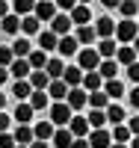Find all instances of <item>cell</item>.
Here are the masks:
<instances>
[{
	"instance_id": "cell-1",
	"label": "cell",
	"mask_w": 139,
	"mask_h": 148,
	"mask_svg": "<svg viewBox=\"0 0 139 148\" xmlns=\"http://www.w3.org/2000/svg\"><path fill=\"white\" fill-rule=\"evenodd\" d=\"M136 36H139V21L124 18V21L116 24V42H121V45H133Z\"/></svg>"
},
{
	"instance_id": "cell-2",
	"label": "cell",
	"mask_w": 139,
	"mask_h": 148,
	"mask_svg": "<svg viewBox=\"0 0 139 148\" xmlns=\"http://www.w3.org/2000/svg\"><path fill=\"white\" fill-rule=\"evenodd\" d=\"M47 119L53 121L56 127H68V121L74 119V110H71L65 101H59V104H50V110H47Z\"/></svg>"
},
{
	"instance_id": "cell-3",
	"label": "cell",
	"mask_w": 139,
	"mask_h": 148,
	"mask_svg": "<svg viewBox=\"0 0 139 148\" xmlns=\"http://www.w3.org/2000/svg\"><path fill=\"white\" fill-rule=\"evenodd\" d=\"M101 62H104V59H101V53L95 51V47H80V53H77V65H80L86 74H89V71H98Z\"/></svg>"
},
{
	"instance_id": "cell-4",
	"label": "cell",
	"mask_w": 139,
	"mask_h": 148,
	"mask_svg": "<svg viewBox=\"0 0 139 148\" xmlns=\"http://www.w3.org/2000/svg\"><path fill=\"white\" fill-rule=\"evenodd\" d=\"M83 77H86V71L80 65H65V74H62V80H65L68 89H80L83 86Z\"/></svg>"
},
{
	"instance_id": "cell-5",
	"label": "cell",
	"mask_w": 139,
	"mask_h": 148,
	"mask_svg": "<svg viewBox=\"0 0 139 148\" xmlns=\"http://www.w3.org/2000/svg\"><path fill=\"white\" fill-rule=\"evenodd\" d=\"M39 21H53L59 12H56V3L53 0H36V12H33Z\"/></svg>"
},
{
	"instance_id": "cell-6",
	"label": "cell",
	"mask_w": 139,
	"mask_h": 148,
	"mask_svg": "<svg viewBox=\"0 0 139 148\" xmlns=\"http://www.w3.org/2000/svg\"><path fill=\"white\" fill-rule=\"evenodd\" d=\"M33 133H36V139H39V142H47V139H53L56 127H53V121H50V119H39V121L33 125Z\"/></svg>"
},
{
	"instance_id": "cell-7",
	"label": "cell",
	"mask_w": 139,
	"mask_h": 148,
	"mask_svg": "<svg viewBox=\"0 0 139 148\" xmlns=\"http://www.w3.org/2000/svg\"><path fill=\"white\" fill-rule=\"evenodd\" d=\"M56 51H59V59H62V56H74V53H80V42H77V36H62Z\"/></svg>"
},
{
	"instance_id": "cell-8",
	"label": "cell",
	"mask_w": 139,
	"mask_h": 148,
	"mask_svg": "<svg viewBox=\"0 0 139 148\" xmlns=\"http://www.w3.org/2000/svg\"><path fill=\"white\" fill-rule=\"evenodd\" d=\"M71 110H83L86 104H89V92H86L83 89V86H80V89H68V101H65Z\"/></svg>"
},
{
	"instance_id": "cell-9",
	"label": "cell",
	"mask_w": 139,
	"mask_h": 148,
	"mask_svg": "<svg viewBox=\"0 0 139 148\" xmlns=\"http://www.w3.org/2000/svg\"><path fill=\"white\" fill-rule=\"evenodd\" d=\"M47 95H50V101H53V104H59V101H68V86H65V80H50V86H47Z\"/></svg>"
},
{
	"instance_id": "cell-10",
	"label": "cell",
	"mask_w": 139,
	"mask_h": 148,
	"mask_svg": "<svg viewBox=\"0 0 139 148\" xmlns=\"http://www.w3.org/2000/svg\"><path fill=\"white\" fill-rule=\"evenodd\" d=\"M89 21H92V9L86 6V3H77L71 12V24H77V27H89Z\"/></svg>"
},
{
	"instance_id": "cell-11",
	"label": "cell",
	"mask_w": 139,
	"mask_h": 148,
	"mask_svg": "<svg viewBox=\"0 0 139 148\" xmlns=\"http://www.w3.org/2000/svg\"><path fill=\"white\" fill-rule=\"evenodd\" d=\"M33 51H36V47L30 45V39H27V36H18V39L12 42V53H15V59H27Z\"/></svg>"
},
{
	"instance_id": "cell-12",
	"label": "cell",
	"mask_w": 139,
	"mask_h": 148,
	"mask_svg": "<svg viewBox=\"0 0 139 148\" xmlns=\"http://www.w3.org/2000/svg\"><path fill=\"white\" fill-rule=\"evenodd\" d=\"M68 30H71V15H65V12H59V15L50 21V33H56L59 39L62 36H68Z\"/></svg>"
},
{
	"instance_id": "cell-13",
	"label": "cell",
	"mask_w": 139,
	"mask_h": 148,
	"mask_svg": "<svg viewBox=\"0 0 139 148\" xmlns=\"http://www.w3.org/2000/svg\"><path fill=\"white\" fill-rule=\"evenodd\" d=\"M12 136H15V142H18V145H27V148H30V145L36 142V133H33V125H18V127H15V133H12Z\"/></svg>"
},
{
	"instance_id": "cell-14",
	"label": "cell",
	"mask_w": 139,
	"mask_h": 148,
	"mask_svg": "<svg viewBox=\"0 0 139 148\" xmlns=\"http://www.w3.org/2000/svg\"><path fill=\"white\" fill-rule=\"evenodd\" d=\"M95 33H98V39H112L116 36V21L112 18H98V24H95Z\"/></svg>"
},
{
	"instance_id": "cell-15",
	"label": "cell",
	"mask_w": 139,
	"mask_h": 148,
	"mask_svg": "<svg viewBox=\"0 0 139 148\" xmlns=\"http://www.w3.org/2000/svg\"><path fill=\"white\" fill-rule=\"evenodd\" d=\"M68 130L74 133V139H86V133H89V119L74 116V119L68 121Z\"/></svg>"
},
{
	"instance_id": "cell-16",
	"label": "cell",
	"mask_w": 139,
	"mask_h": 148,
	"mask_svg": "<svg viewBox=\"0 0 139 148\" xmlns=\"http://www.w3.org/2000/svg\"><path fill=\"white\" fill-rule=\"evenodd\" d=\"M9 74H12L15 80H30L33 68H30V62H27V59H15V62L9 65Z\"/></svg>"
},
{
	"instance_id": "cell-17",
	"label": "cell",
	"mask_w": 139,
	"mask_h": 148,
	"mask_svg": "<svg viewBox=\"0 0 139 148\" xmlns=\"http://www.w3.org/2000/svg\"><path fill=\"white\" fill-rule=\"evenodd\" d=\"M12 95L18 98V104H27L30 98H33V86H30V80H15V86H12Z\"/></svg>"
},
{
	"instance_id": "cell-18",
	"label": "cell",
	"mask_w": 139,
	"mask_h": 148,
	"mask_svg": "<svg viewBox=\"0 0 139 148\" xmlns=\"http://www.w3.org/2000/svg\"><path fill=\"white\" fill-rule=\"evenodd\" d=\"M136 56H139V53L133 51V45H121V47H118V53H116V62L124 65V68H130V65L136 62Z\"/></svg>"
},
{
	"instance_id": "cell-19",
	"label": "cell",
	"mask_w": 139,
	"mask_h": 148,
	"mask_svg": "<svg viewBox=\"0 0 139 148\" xmlns=\"http://www.w3.org/2000/svg\"><path fill=\"white\" fill-rule=\"evenodd\" d=\"M56 47H59V36L56 33H50V30H42L39 33V51H56Z\"/></svg>"
},
{
	"instance_id": "cell-20",
	"label": "cell",
	"mask_w": 139,
	"mask_h": 148,
	"mask_svg": "<svg viewBox=\"0 0 139 148\" xmlns=\"http://www.w3.org/2000/svg\"><path fill=\"white\" fill-rule=\"evenodd\" d=\"M95 51L101 53V59H116V53H118V45H116V39H101Z\"/></svg>"
},
{
	"instance_id": "cell-21",
	"label": "cell",
	"mask_w": 139,
	"mask_h": 148,
	"mask_svg": "<svg viewBox=\"0 0 139 148\" xmlns=\"http://www.w3.org/2000/svg\"><path fill=\"white\" fill-rule=\"evenodd\" d=\"M27 62H30V68H33V71H45V68H47V62H50V56H47L45 51H39V47H36V51L27 56Z\"/></svg>"
},
{
	"instance_id": "cell-22",
	"label": "cell",
	"mask_w": 139,
	"mask_h": 148,
	"mask_svg": "<svg viewBox=\"0 0 139 148\" xmlns=\"http://www.w3.org/2000/svg\"><path fill=\"white\" fill-rule=\"evenodd\" d=\"M89 145H92V148H110V145H112V133H110V130H92Z\"/></svg>"
},
{
	"instance_id": "cell-23",
	"label": "cell",
	"mask_w": 139,
	"mask_h": 148,
	"mask_svg": "<svg viewBox=\"0 0 139 148\" xmlns=\"http://www.w3.org/2000/svg\"><path fill=\"white\" fill-rule=\"evenodd\" d=\"M83 89L86 92H101V89H104V77H101V74L98 71H89V74H86V77H83Z\"/></svg>"
},
{
	"instance_id": "cell-24",
	"label": "cell",
	"mask_w": 139,
	"mask_h": 148,
	"mask_svg": "<svg viewBox=\"0 0 139 148\" xmlns=\"http://www.w3.org/2000/svg\"><path fill=\"white\" fill-rule=\"evenodd\" d=\"M45 74H47L50 80H62V74H65V62H62L59 56H50V62H47Z\"/></svg>"
},
{
	"instance_id": "cell-25",
	"label": "cell",
	"mask_w": 139,
	"mask_h": 148,
	"mask_svg": "<svg viewBox=\"0 0 139 148\" xmlns=\"http://www.w3.org/2000/svg\"><path fill=\"white\" fill-rule=\"evenodd\" d=\"M53 142L56 148H71V142H74V133L68 130V127H56V133H53Z\"/></svg>"
},
{
	"instance_id": "cell-26",
	"label": "cell",
	"mask_w": 139,
	"mask_h": 148,
	"mask_svg": "<svg viewBox=\"0 0 139 148\" xmlns=\"http://www.w3.org/2000/svg\"><path fill=\"white\" fill-rule=\"evenodd\" d=\"M104 113H107V121H110V125H112V127H118V125H121V121H124V119H127V116H124V110H121V107H118L116 101H112V104H110V107L104 110Z\"/></svg>"
},
{
	"instance_id": "cell-27",
	"label": "cell",
	"mask_w": 139,
	"mask_h": 148,
	"mask_svg": "<svg viewBox=\"0 0 139 148\" xmlns=\"http://www.w3.org/2000/svg\"><path fill=\"white\" fill-rule=\"evenodd\" d=\"M0 30L9 33V36H18V33H21V18L15 15V12H12V15H6L3 21H0Z\"/></svg>"
},
{
	"instance_id": "cell-28",
	"label": "cell",
	"mask_w": 139,
	"mask_h": 148,
	"mask_svg": "<svg viewBox=\"0 0 139 148\" xmlns=\"http://www.w3.org/2000/svg\"><path fill=\"white\" fill-rule=\"evenodd\" d=\"M33 113H36V110H33L30 101H27V104H18V107H15V116H12V119H15L18 125H30V121H33Z\"/></svg>"
},
{
	"instance_id": "cell-29",
	"label": "cell",
	"mask_w": 139,
	"mask_h": 148,
	"mask_svg": "<svg viewBox=\"0 0 139 148\" xmlns=\"http://www.w3.org/2000/svg\"><path fill=\"white\" fill-rule=\"evenodd\" d=\"M21 33H24V36H36V33H42V21L36 18V15L21 18Z\"/></svg>"
},
{
	"instance_id": "cell-30",
	"label": "cell",
	"mask_w": 139,
	"mask_h": 148,
	"mask_svg": "<svg viewBox=\"0 0 139 148\" xmlns=\"http://www.w3.org/2000/svg\"><path fill=\"white\" fill-rule=\"evenodd\" d=\"M30 86H33V92H47L50 77H47L45 71H33V74H30Z\"/></svg>"
},
{
	"instance_id": "cell-31",
	"label": "cell",
	"mask_w": 139,
	"mask_h": 148,
	"mask_svg": "<svg viewBox=\"0 0 139 148\" xmlns=\"http://www.w3.org/2000/svg\"><path fill=\"white\" fill-rule=\"evenodd\" d=\"M104 92H107L110 101H116V98H121V95H124V86H121V80H118V77H116V80H104Z\"/></svg>"
},
{
	"instance_id": "cell-32",
	"label": "cell",
	"mask_w": 139,
	"mask_h": 148,
	"mask_svg": "<svg viewBox=\"0 0 139 148\" xmlns=\"http://www.w3.org/2000/svg\"><path fill=\"white\" fill-rule=\"evenodd\" d=\"M130 139H133V133H130V127H127V125L112 127V142H118V145H130Z\"/></svg>"
},
{
	"instance_id": "cell-33",
	"label": "cell",
	"mask_w": 139,
	"mask_h": 148,
	"mask_svg": "<svg viewBox=\"0 0 139 148\" xmlns=\"http://www.w3.org/2000/svg\"><path fill=\"white\" fill-rule=\"evenodd\" d=\"M98 39V33H95V27L89 24V27H77V42L80 45H86V47H92V42Z\"/></svg>"
},
{
	"instance_id": "cell-34",
	"label": "cell",
	"mask_w": 139,
	"mask_h": 148,
	"mask_svg": "<svg viewBox=\"0 0 139 148\" xmlns=\"http://www.w3.org/2000/svg\"><path fill=\"white\" fill-rule=\"evenodd\" d=\"M116 71H118V62H116V59H104L101 68H98V74H101L104 80H116Z\"/></svg>"
},
{
	"instance_id": "cell-35",
	"label": "cell",
	"mask_w": 139,
	"mask_h": 148,
	"mask_svg": "<svg viewBox=\"0 0 139 148\" xmlns=\"http://www.w3.org/2000/svg\"><path fill=\"white\" fill-rule=\"evenodd\" d=\"M12 9H15L18 18H27V15H33V12H36V3H33V0H15Z\"/></svg>"
},
{
	"instance_id": "cell-36",
	"label": "cell",
	"mask_w": 139,
	"mask_h": 148,
	"mask_svg": "<svg viewBox=\"0 0 139 148\" xmlns=\"http://www.w3.org/2000/svg\"><path fill=\"white\" fill-rule=\"evenodd\" d=\"M89 104H92V110H107L112 101L107 98V92L101 89V92H92V95H89Z\"/></svg>"
},
{
	"instance_id": "cell-37",
	"label": "cell",
	"mask_w": 139,
	"mask_h": 148,
	"mask_svg": "<svg viewBox=\"0 0 139 148\" xmlns=\"http://www.w3.org/2000/svg\"><path fill=\"white\" fill-rule=\"evenodd\" d=\"M86 119H89L92 130H104V125H107V113L104 110H92V116H86Z\"/></svg>"
},
{
	"instance_id": "cell-38",
	"label": "cell",
	"mask_w": 139,
	"mask_h": 148,
	"mask_svg": "<svg viewBox=\"0 0 139 148\" xmlns=\"http://www.w3.org/2000/svg\"><path fill=\"white\" fill-rule=\"evenodd\" d=\"M30 107H33V110H45V107H50V95H47V92H33Z\"/></svg>"
},
{
	"instance_id": "cell-39",
	"label": "cell",
	"mask_w": 139,
	"mask_h": 148,
	"mask_svg": "<svg viewBox=\"0 0 139 148\" xmlns=\"http://www.w3.org/2000/svg\"><path fill=\"white\" fill-rule=\"evenodd\" d=\"M118 12H121L124 18H130V21H133V15L139 12V0H121V6H118Z\"/></svg>"
},
{
	"instance_id": "cell-40",
	"label": "cell",
	"mask_w": 139,
	"mask_h": 148,
	"mask_svg": "<svg viewBox=\"0 0 139 148\" xmlns=\"http://www.w3.org/2000/svg\"><path fill=\"white\" fill-rule=\"evenodd\" d=\"M15 62V53H12V47H0V68H9Z\"/></svg>"
},
{
	"instance_id": "cell-41",
	"label": "cell",
	"mask_w": 139,
	"mask_h": 148,
	"mask_svg": "<svg viewBox=\"0 0 139 148\" xmlns=\"http://www.w3.org/2000/svg\"><path fill=\"white\" fill-rule=\"evenodd\" d=\"M0 148H18L15 136H12V133H0Z\"/></svg>"
},
{
	"instance_id": "cell-42",
	"label": "cell",
	"mask_w": 139,
	"mask_h": 148,
	"mask_svg": "<svg viewBox=\"0 0 139 148\" xmlns=\"http://www.w3.org/2000/svg\"><path fill=\"white\" fill-rule=\"evenodd\" d=\"M127 77H130V80H133V83L139 86V62H133V65L127 68Z\"/></svg>"
},
{
	"instance_id": "cell-43",
	"label": "cell",
	"mask_w": 139,
	"mask_h": 148,
	"mask_svg": "<svg viewBox=\"0 0 139 148\" xmlns=\"http://www.w3.org/2000/svg\"><path fill=\"white\" fill-rule=\"evenodd\" d=\"M9 121H12V116H6V113H0V133H6V127H9Z\"/></svg>"
},
{
	"instance_id": "cell-44",
	"label": "cell",
	"mask_w": 139,
	"mask_h": 148,
	"mask_svg": "<svg viewBox=\"0 0 139 148\" xmlns=\"http://www.w3.org/2000/svg\"><path fill=\"white\" fill-rule=\"evenodd\" d=\"M130 104L139 110V86H133V89H130Z\"/></svg>"
},
{
	"instance_id": "cell-45",
	"label": "cell",
	"mask_w": 139,
	"mask_h": 148,
	"mask_svg": "<svg viewBox=\"0 0 139 148\" xmlns=\"http://www.w3.org/2000/svg\"><path fill=\"white\" fill-rule=\"evenodd\" d=\"M127 127H130L133 136H139V116H136V119H130V125H127Z\"/></svg>"
},
{
	"instance_id": "cell-46",
	"label": "cell",
	"mask_w": 139,
	"mask_h": 148,
	"mask_svg": "<svg viewBox=\"0 0 139 148\" xmlns=\"http://www.w3.org/2000/svg\"><path fill=\"white\" fill-rule=\"evenodd\" d=\"M6 15H12V12H9V3H6V0H0V21H3Z\"/></svg>"
},
{
	"instance_id": "cell-47",
	"label": "cell",
	"mask_w": 139,
	"mask_h": 148,
	"mask_svg": "<svg viewBox=\"0 0 139 148\" xmlns=\"http://www.w3.org/2000/svg\"><path fill=\"white\" fill-rule=\"evenodd\" d=\"M71 148H92V145H89V139H74Z\"/></svg>"
},
{
	"instance_id": "cell-48",
	"label": "cell",
	"mask_w": 139,
	"mask_h": 148,
	"mask_svg": "<svg viewBox=\"0 0 139 148\" xmlns=\"http://www.w3.org/2000/svg\"><path fill=\"white\" fill-rule=\"evenodd\" d=\"M6 80H9V68H0V86H3Z\"/></svg>"
},
{
	"instance_id": "cell-49",
	"label": "cell",
	"mask_w": 139,
	"mask_h": 148,
	"mask_svg": "<svg viewBox=\"0 0 139 148\" xmlns=\"http://www.w3.org/2000/svg\"><path fill=\"white\" fill-rule=\"evenodd\" d=\"M30 148H47V142H39V139H36V142H33Z\"/></svg>"
},
{
	"instance_id": "cell-50",
	"label": "cell",
	"mask_w": 139,
	"mask_h": 148,
	"mask_svg": "<svg viewBox=\"0 0 139 148\" xmlns=\"http://www.w3.org/2000/svg\"><path fill=\"white\" fill-rule=\"evenodd\" d=\"M3 107H6V95L0 92V113H3Z\"/></svg>"
},
{
	"instance_id": "cell-51",
	"label": "cell",
	"mask_w": 139,
	"mask_h": 148,
	"mask_svg": "<svg viewBox=\"0 0 139 148\" xmlns=\"http://www.w3.org/2000/svg\"><path fill=\"white\" fill-rule=\"evenodd\" d=\"M127 148H139V136H133V139H130V145H127Z\"/></svg>"
},
{
	"instance_id": "cell-52",
	"label": "cell",
	"mask_w": 139,
	"mask_h": 148,
	"mask_svg": "<svg viewBox=\"0 0 139 148\" xmlns=\"http://www.w3.org/2000/svg\"><path fill=\"white\" fill-rule=\"evenodd\" d=\"M133 51H136V53H139V36H136V42H133Z\"/></svg>"
},
{
	"instance_id": "cell-53",
	"label": "cell",
	"mask_w": 139,
	"mask_h": 148,
	"mask_svg": "<svg viewBox=\"0 0 139 148\" xmlns=\"http://www.w3.org/2000/svg\"><path fill=\"white\" fill-rule=\"evenodd\" d=\"M110 148H127V145H118V142H112V145H110Z\"/></svg>"
},
{
	"instance_id": "cell-54",
	"label": "cell",
	"mask_w": 139,
	"mask_h": 148,
	"mask_svg": "<svg viewBox=\"0 0 139 148\" xmlns=\"http://www.w3.org/2000/svg\"><path fill=\"white\" fill-rule=\"evenodd\" d=\"M18 148H27V145H18Z\"/></svg>"
}]
</instances>
